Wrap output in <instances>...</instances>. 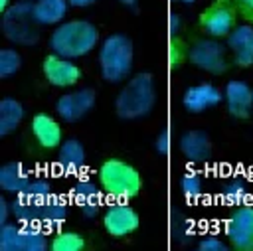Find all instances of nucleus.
I'll return each mask as SVG.
<instances>
[{"label": "nucleus", "instance_id": "cd10ccee", "mask_svg": "<svg viewBox=\"0 0 253 251\" xmlns=\"http://www.w3.org/2000/svg\"><path fill=\"white\" fill-rule=\"evenodd\" d=\"M247 198V186L243 180H231L223 188V200L227 204H243Z\"/></svg>", "mask_w": 253, "mask_h": 251}, {"label": "nucleus", "instance_id": "4c0bfd02", "mask_svg": "<svg viewBox=\"0 0 253 251\" xmlns=\"http://www.w3.org/2000/svg\"><path fill=\"white\" fill-rule=\"evenodd\" d=\"M119 2H123L125 6H130V8H134V10H136V0H119Z\"/></svg>", "mask_w": 253, "mask_h": 251}, {"label": "nucleus", "instance_id": "a211bd4d", "mask_svg": "<svg viewBox=\"0 0 253 251\" xmlns=\"http://www.w3.org/2000/svg\"><path fill=\"white\" fill-rule=\"evenodd\" d=\"M57 164L65 174H75L83 168L85 164V150L83 144L77 138H69L61 144L59 148V156H57Z\"/></svg>", "mask_w": 253, "mask_h": 251}, {"label": "nucleus", "instance_id": "6ab92c4d", "mask_svg": "<svg viewBox=\"0 0 253 251\" xmlns=\"http://www.w3.org/2000/svg\"><path fill=\"white\" fill-rule=\"evenodd\" d=\"M30 182H32L30 174L20 162H8L0 168V186L6 192H12L18 196L28 188Z\"/></svg>", "mask_w": 253, "mask_h": 251}, {"label": "nucleus", "instance_id": "b1692460", "mask_svg": "<svg viewBox=\"0 0 253 251\" xmlns=\"http://www.w3.org/2000/svg\"><path fill=\"white\" fill-rule=\"evenodd\" d=\"M83 245H85L83 237L73 231H59L49 241L51 251H79V249H83Z\"/></svg>", "mask_w": 253, "mask_h": 251}, {"label": "nucleus", "instance_id": "6e6552de", "mask_svg": "<svg viewBox=\"0 0 253 251\" xmlns=\"http://www.w3.org/2000/svg\"><path fill=\"white\" fill-rule=\"evenodd\" d=\"M225 235L237 249H253V208L241 206L237 208L227 223H225Z\"/></svg>", "mask_w": 253, "mask_h": 251}, {"label": "nucleus", "instance_id": "c9c22d12", "mask_svg": "<svg viewBox=\"0 0 253 251\" xmlns=\"http://www.w3.org/2000/svg\"><path fill=\"white\" fill-rule=\"evenodd\" d=\"M71 6H75V8H85V6H91V4H95L97 0H67Z\"/></svg>", "mask_w": 253, "mask_h": 251}, {"label": "nucleus", "instance_id": "39448f33", "mask_svg": "<svg viewBox=\"0 0 253 251\" xmlns=\"http://www.w3.org/2000/svg\"><path fill=\"white\" fill-rule=\"evenodd\" d=\"M2 30L10 42L20 45H34L40 38L38 22L34 18V4L24 0L2 12Z\"/></svg>", "mask_w": 253, "mask_h": 251}, {"label": "nucleus", "instance_id": "20e7f679", "mask_svg": "<svg viewBox=\"0 0 253 251\" xmlns=\"http://www.w3.org/2000/svg\"><path fill=\"white\" fill-rule=\"evenodd\" d=\"M99 65L103 79L111 83L123 81L132 67V42L125 34L109 36L101 45Z\"/></svg>", "mask_w": 253, "mask_h": 251}, {"label": "nucleus", "instance_id": "c85d7f7f", "mask_svg": "<svg viewBox=\"0 0 253 251\" xmlns=\"http://www.w3.org/2000/svg\"><path fill=\"white\" fill-rule=\"evenodd\" d=\"M180 188H182V194L186 198L194 200V198H198L202 194V178L198 174H194V172H188V174L182 176Z\"/></svg>", "mask_w": 253, "mask_h": 251}, {"label": "nucleus", "instance_id": "c756f323", "mask_svg": "<svg viewBox=\"0 0 253 251\" xmlns=\"http://www.w3.org/2000/svg\"><path fill=\"white\" fill-rule=\"evenodd\" d=\"M198 249L200 251H227V245L221 243L217 237H206L198 243Z\"/></svg>", "mask_w": 253, "mask_h": 251}, {"label": "nucleus", "instance_id": "58836bf2", "mask_svg": "<svg viewBox=\"0 0 253 251\" xmlns=\"http://www.w3.org/2000/svg\"><path fill=\"white\" fill-rule=\"evenodd\" d=\"M182 2H186V4H192V2H194V0H182Z\"/></svg>", "mask_w": 253, "mask_h": 251}, {"label": "nucleus", "instance_id": "f8f14e48", "mask_svg": "<svg viewBox=\"0 0 253 251\" xmlns=\"http://www.w3.org/2000/svg\"><path fill=\"white\" fill-rule=\"evenodd\" d=\"M202 26L206 28L208 34H211L213 38H221V36H229V32L235 26V12L231 6H227L225 2H217L211 8H208L202 16Z\"/></svg>", "mask_w": 253, "mask_h": 251}, {"label": "nucleus", "instance_id": "423d86ee", "mask_svg": "<svg viewBox=\"0 0 253 251\" xmlns=\"http://www.w3.org/2000/svg\"><path fill=\"white\" fill-rule=\"evenodd\" d=\"M47 237L38 223H4L0 227V249L2 251H45Z\"/></svg>", "mask_w": 253, "mask_h": 251}, {"label": "nucleus", "instance_id": "f3484780", "mask_svg": "<svg viewBox=\"0 0 253 251\" xmlns=\"http://www.w3.org/2000/svg\"><path fill=\"white\" fill-rule=\"evenodd\" d=\"M32 130L38 142L45 148H55L61 142V126L49 115H43V113L36 115L32 119Z\"/></svg>", "mask_w": 253, "mask_h": 251}, {"label": "nucleus", "instance_id": "0eeeda50", "mask_svg": "<svg viewBox=\"0 0 253 251\" xmlns=\"http://www.w3.org/2000/svg\"><path fill=\"white\" fill-rule=\"evenodd\" d=\"M188 57L196 67H200V69H204L208 73L219 75V73H223L227 69L225 49L215 40H200V42H196L192 45Z\"/></svg>", "mask_w": 253, "mask_h": 251}, {"label": "nucleus", "instance_id": "412c9836", "mask_svg": "<svg viewBox=\"0 0 253 251\" xmlns=\"http://www.w3.org/2000/svg\"><path fill=\"white\" fill-rule=\"evenodd\" d=\"M22 117H24V107L16 99H10V97L2 99L0 101V134L6 136L12 130H16Z\"/></svg>", "mask_w": 253, "mask_h": 251}, {"label": "nucleus", "instance_id": "4468645a", "mask_svg": "<svg viewBox=\"0 0 253 251\" xmlns=\"http://www.w3.org/2000/svg\"><path fill=\"white\" fill-rule=\"evenodd\" d=\"M227 47L233 51L235 63L239 67H249L253 63V28L237 26L227 36Z\"/></svg>", "mask_w": 253, "mask_h": 251}, {"label": "nucleus", "instance_id": "4be33fe9", "mask_svg": "<svg viewBox=\"0 0 253 251\" xmlns=\"http://www.w3.org/2000/svg\"><path fill=\"white\" fill-rule=\"evenodd\" d=\"M10 209L20 223H40L42 221V204L30 202L24 194L16 196V200L10 204Z\"/></svg>", "mask_w": 253, "mask_h": 251}, {"label": "nucleus", "instance_id": "393cba45", "mask_svg": "<svg viewBox=\"0 0 253 251\" xmlns=\"http://www.w3.org/2000/svg\"><path fill=\"white\" fill-rule=\"evenodd\" d=\"M73 200L81 206L85 204H99V190L91 180H79L73 186Z\"/></svg>", "mask_w": 253, "mask_h": 251}, {"label": "nucleus", "instance_id": "f03ea898", "mask_svg": "<svg viewBox=\"0 0 253 251\" xmlns=\"http://www.w3.org/2000/svg\"><path fill=\"white\" fill-rule=\"evenodd\" d=\"M156 101V91H154V79L150 73H138L134 75L119 93L115 101L117 115L125 121L140 119L146 117Z\"/></svg>", "mask_w": 253, "mask_h": 251}, {"label": "nucleus", "instance_id": "9d476101", "mask_svg": "<svg viewBox=\"0 0 253 251\" xmlns=\"http://www.w3.org/2000/svg\"><path fill=\"white\" fill-rule=\"evenodd\" d=\"M103 225L109 231V235L113 237H125L128 233H132L138 227V213L126 206L125 202H117L113 206H109V209L103 215Z\"/></svg>", "mask_w": 253, "mask_h": 251}, {"label": "nucleus", "instance_id": "5701e85b", "mask_svg": "<svg viewBox=\"0 0 253 251\" xmlns=\"http://www.w3.org/2000/svg\"><path fill=\"white\" fill-rule=\"evenodd\" d=\"M65 215H67V208H65V202L51 196L45 204H42V225L45 227H57L59 223L65 221Z\"/></svg>", "mask_w": 253, "mask_h": 251}, {"label": "nucleus", "instance_id": "9b49d317", "mask_svg": "<svg viewBox=\"0 0 253 251\" xmlns=\"http://www.w3.org/2000/svg\"><path fill=\"white\" fill-rule=\"evenodd\" d=\"M43 73L55 87H69L81 79V69L67 57H61L57 53H51L43 59Z\"/></svg>", "mask_w": 253, "mask_h": 251}, {"label": "nucleus", "instance_id": "dca6fc26", "mask_svg": "<svg viewBox=\"0 0 253 251\" xmlns=\"http://www.w3.org/2000/svg\"><path fill=\"white\" fill-rule=\"evenodd\" d=\"M180 150L190 162H206L211 154L210 136L204 130H188L180 136Z\"/></svg>", "mask_w": 253, "mask_h": 251}, {"label": "nucleus", "instance_id": "e433bc0d", "mask_svg": "<svg viewBox=\"0 0 253 251\" xmlns=\"http://www.w3.org/2000/svg\"><path fill=\"white\" fill-rule=\"evenodd\" d=\"M10 8V0H0V12H6Z\"/></svg>", "mask_w": 253, "mask_h": 251}, {"label": "nucleus", "instance_id": "2f4dec72", "mask_svg": "<svg viewBox=\"0 0 253 251\" xmlns=\"http://www.w3.org/2000/svg\"><path fill=\"white\" fill-rule=\"evenodd\" d=\"M233 2H235V6L239 8V12H241L247 20L253 22V0H233Z\"/></svg>", "mask_w": 253, "mask_h": 251}, {"label": "nucleus", "instance_id": "7ed1b4c3", "mask_svg": "<svg viewBox=\"0 0 253 251\" xmlns=\"http://www.w3.org/2000/svg\"><path fill=\"white\" fill-rule=\"evenodd\" d=\"M99 180L105 194L121 202L134 198L142 188L140 174L130 164L117 158L103 162V166L99 168Z\"/></svg>", "mask_w": 253, "mask_h": 251}, {"label": "nucleus", "instance_id": "aec40b11", "mask_svg": "<svg viewBox=\"0 0 253 251\" xmlns=\"http://www.w3.org/2000/svg\"><path fill=\"white\" fill-rule=\"evenodd\" d=\"M65 12H67L65 0H38L34 4V18L38 24H43V26L59 24Z\"/></svg>", "mask_w": 253, "mask_h": 251}, {"label": "nucleus", "instance_id": "72a5a7b5", "mask_svg": "<svg viewBox=\"0 0 253 251\" xmlns=\"http://www.w3.org/2000/svg\"><path fill=\"white\" fill-rule=\"evenodd\" d=\"M168 30H170V34H176L180 30V18L176 14H170V18H168Z\"/></svg>", "mask_w": 253, "mask_h": 251}, {"label": "nucleus", "instance_id": "7c9ffc66", "mask_svg": "<svg viewBox=\"0 0 253 251\" xmlns=\"http://www.w3.org/2000/svg\"><path fill=\"white\" fill-rule=\"evenodd\" d=\"M154 146H156V150H158L160 154H168V150H170V134H168V130H162V132L158 134Z\"/></svg>", "mask_w": 253, "mask_h": 251}, {"label": "nucleus", "instance_id": "a878e982", "mask_svg": "<svg viewBox=\"0 0 253 251\" xmlns=\"http://www.w3.org/2000/svg\"><path fill=\"white\" fill-rule=\"evenodd\" d=\"M22 194L34 204H45L51 198V186L45 180H32Z\"/></svg>", "mask_w": 253, "mask_h": 251}, {"label": "nucleus", "instance_id": "1a4fd4ad", "mask_svg": "<svg viewBox=\"0 0 253 251\" xmlns=\"http://www.w3.org/2000/svg\"><path fill=\"white\" fill-rule=\"evenodd\" d=\"M95 105V91L85 87L67 95H61L55 103V111L59 113V117L67 123H75L79 119H83Z\"/></svg>", "mask_w": 253, "mask_h": 251}, {"label": "nucleus", "instance_id": "ddd939ff", "mask_svg": "<svg viewBox=\"0 0 253 251\" xmlns=\"http://www.w3.org/2000/svg\"><path fill=\"white\" fill-rule=\"evenodd\" d=\"M225 101H227V111L235 119H247L253 107V89L245 81L233 79L225 85Z\"/></svg>", "mask_w": 253, "mask_h": 251}, {"label": "nucleus", "instance_id": "bb28decb", "mask_svg": "<svg viewBox=\"0 0 253 251\" xmlns=\"http://www.w3.org/2000/svg\"><path fill=\"white\" fill-rule=\"evenodd\" d=\"M22 65V57L16 49H0V77H10Z\"/></svg>", "mask_w": 253, "mask_h": 251}, {"label": "nucleus", "instance_id": "f704fd0d", "mask_svg": "<svg viewBox=\"0 0 253 251\" xmlns=\"http://www.w3.org/2000/svg\"><path fill=\"white\" fill-rule=\"evenodd\" d=\"M8 202L4 200V198H0V223L4 225L6 223V219H8Z\"/></svg>", "mask_w": 253, "mask_h": 251}, {"label": "nucleus", "instance_id": "2eb2a0df", "mask_svg": "<svg viewBox=\"0 0 253 251\" xmlns=\"http://www.w3.org/2000/svg\"><path fill=\"white\" fill-rule=\"evenodd\" d=\"M219 101H221V93L211 83L194 85V87L186 89V93L182 97V103H184L186 111H190V113H202L210 107H215Z\"/></svg>", "mask_w": 253, "mask_h": 251}, {"label": "nucleus", "instance_id": "473e14b6", "mask_svg": "<svg viewBox=\"0 0 253 251\" xmlns=\"http://www.w3.org/2000/svg\"><path fill=\"white\" fill-rule=\"evenodd\" d=\"M81 211L85 217H95L99 211V204H85V206H81Z\"/></svg>", "mask_w": 253, "mask_h": 251}, {"label": "nucleus", "instance_id": "f257e3e1", "mask_svg": "<svg viewBox=\"0 0 253 251\" xmlns=\"http://www.w3.org/2000/svg\"><path fill=\"white\" fill-rule=\"evenodd\" d=\"M99 40L97 28L87 20H71L61 26H57L49 38V45L53 53L75 59L85 53H89Z\"/></svg>", "mask_w": 253, "mask_h": 251}]
</instances>
